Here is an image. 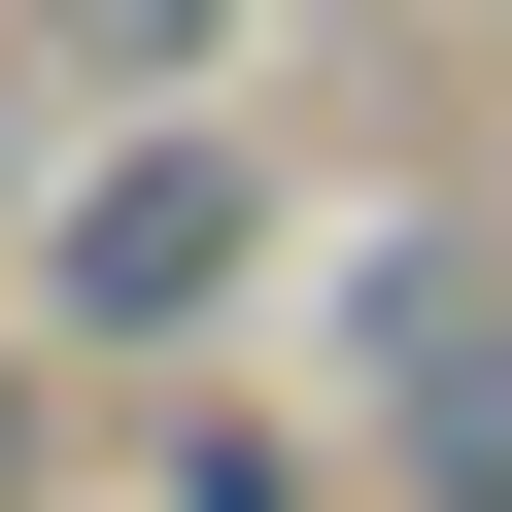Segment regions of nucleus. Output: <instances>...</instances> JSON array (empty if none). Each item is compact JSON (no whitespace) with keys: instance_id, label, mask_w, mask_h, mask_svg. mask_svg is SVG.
I'll use <instances>...</instances> for the list:
<instances>
[{"instance_id":"obj_1","label":"nucleus","mask_w":512,"mask_h":512,"mask_svg":"<svg viewBox=\"0 0 512 512\" xmlns=\"http://www.w3.org/2000/svg\"><path fill=\"white\" fill-rule=\"evenodd\" d=\"M376 376H410V478L512 512V308H478V274H376Z\"/></svg>"},{"instance_id":"obj_2","label":"nucleus","mask_w":512,"mask_h":512,"mask_svg":"<svg viewBox=\"0 0 512 512\" xmlns=\"http://www.w3.org/2000/svg\"><path fill=\"white\" fill-rule=\"evenodd\" d=\"M205 274H239V171H205V137H171V171H103V205H69V308H103V342H171V308H205Z\"/></svg>"},{"instance_id":"obj_3","label":"nucleus","mask_w":512,"mask_h":512,"mask_svg":"<svg viewBox=\"0 0 512 512\" xmlns=\"http://www.w3.org/2000/svg\"><path fill=\"white\" fill-rule=\"evenodd\" d=\"M69 35H103V69H205V0H69Z\"/></svg>"}]
</instances>
